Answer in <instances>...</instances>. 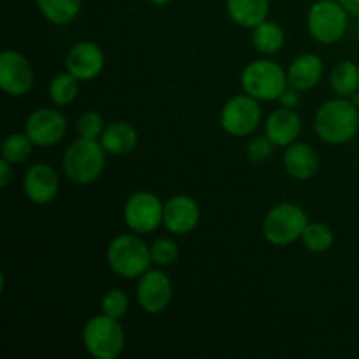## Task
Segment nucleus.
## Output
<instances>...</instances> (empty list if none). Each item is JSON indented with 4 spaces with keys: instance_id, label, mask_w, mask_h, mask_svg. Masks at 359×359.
<instances>
[{
    "instance_id": "32",
    "label": "nucleus",
    "mask_w": 359,
    "mask_h": 359,
    "mask_svg": "<svg viewBox=\"0 0 359 359\" xmlns=\"http://www.w3.org/2000/svg\"><path fill=\"white\" fill-rule=\"evenodd\" d=\"M14 177V170H13V163H9L7 160H0V186L2 188H7L11 184Z\"/></svg>"
},
{
    "instance_id": "3",
    "label": "nucleus",
    "mask_w": 359,
    "mask_h": 359,
    "mask_svg": "<svg viewBox=\"0 0 359 359\" xmlns=\"http://www.w3.org/2000/svg\"><path fill=\"white\" fill-rule=\"evenodd\" d=\"M241 86L244 93L259 102L279 100L287 88V74L273 60L259 58L244 67L241 74Z\"/></svg>"
},
{
    "instance_id": "14",
    "label": "nucleus",
    "mask_w": 359,
    "mask_h": 359,
    "mask_svg": "<svg viewBox=\"0 0 359 359\" xmlns=\"http://www.w3.org/2000/svg\"><path fill=\"white\" fill-rule=\"evenodd\" d=\"M23 191L30 202L48 205L58 196L60 179L55 168L46 163H35L25 172Z\"/></svg>"
},
{
    "instance_id": "33",
    "label": "nucleus",
    "mask_w": 359,
    "mask_h": 359,
    "mask_svg": "<svg viewBox=\"0 0 359 359\" xmlns=\"http://www.w3.org/2000/svg\"><path fill=\"white\" fill-rule=\"evenodd\" d=\"M339 2L346 7L347 13L359 18V0H339Z\"/></svg>"
},
{
    "instance_id": "28",
    "label": "nucleus",
    "mask_w": 359,
    "mask_h": 359,
    "mask_svg": "<svg viewBox=\"0 0 359 359\" xmlns=\"http://www.w3.org/2000/svg\"><path fill=\"white\" fill-rule=\"evenodd\" d=\"M151 259L156 266H170L179 258V245L172 238L160 237L149 245Z\"/></svg>"
},
{
    "instance_id": "16",
    "label": "nucleus",
    "mask_w": 359,
    "mask_h": 359,
    "mask_svg": "<svg viewBox=\"0 0 359 359\" xmlns=\"http://www.w3.org/2000/svg\"><path fill=\"white\" fill-rule=\"evenodd\" d=\"M265 133L276 147H287L297 142L302 133V118L294 109H276L266 118Z\"/></svg>"
},
{
    "instance_id": "17",
    "label": "nucleus",
    "mask_w": 359,
    "mask_h": 359,
    "mask_svg": "<svg viewBox=\"0 0 359 359\" xmlns=\"http://www.w3.org/2000/svg\"><path fill=\"white\" fill-rule=\"evenodd\" d=\"M323 72H325L323 60L318 55L305 53V55L297 56L287 67V86L294 88L300 93L311 91L323 79Z\"/></svg>"
},
{
    "instance_id": "18",
    "label": "nucleus",
    "mask_w": 359,
    "mask_h": 359,
    "mask_svg": "<svg viewBox=\"0 0 359 359\" xmlns=\"http://www.w3.org/2000/svg\"><path fill=\"white\" fill-rule=\"evenodd\" d=\"M283 163L287 174L297 181H309L319 170V156L314 147L298 140L286 147Z\"/></svg>"
},
{
    "instance_id": "7",
    "label": "nucleus",
    "mask_w": 359,
    "mask_h": 359,
    "mask_svg": "<svg viewBox=\"0 0 359 359\" xmlns=\"http://www.w3.org/2000/svg\"><path fill=\"white\" fill-rule=\"evenodd\" d=\"M349 13L339 0H318L309 9L307 28L319 44H335L346 35Z\"/></svg>"
},
{
    "instance_id": "35",
    "label": "nucleus",
    "mask_w": 359,
    "mask_h": 359,
    "mask_svg": "<svg viewBox=\"0 0 359 359\" xmlns=\"http://www.w3.org/2000/svg\"><path fill=\"white\" fill-rule=\"evenodd\" d=\"M351 100H353L354 105H358V107H359V91H356V93H354L353 97H351Z\"/></svg>"
},
{
    "instance_id": "9",
    "label": "nucleus",
    "mask_w": 359,
    "mask_h": 359,
    "mask_svg": "<svg viewBox=\"0 0 359 359\" xmlns=\"http://www.w3.org/2000/svg\"><path fill=\"white\" fill-rule=\"evenodd\" d=\"M165 203L151 191H137L125 203V223L133 233L147 235L163 224Z\"/></svg>"
},
{
    "instance_id": "6",
    "label": "nucleus",
    "mask_w": 359,
    "mask_h": 359,
    "mask_svg": "<svg viewBox=\"0 0 359 359\" xmlns=\"http://www.w3.org/2000/svg\"><path fill=\"white\" fill-rule=\"evenodd\" d=\"M83 342L95 359H118L125 351V332L119 319L100 314L88 319L83 330Z\"/></svg>"
},
{
    "instance_id": "5",
    "label": "nucleus",
    "mask_w": 359,
    "mask_h": 359,
    "mask_svg": "<svg viewBox=\"0 0 359 359\" xmlns=\"http://www.w3.org/2000/svg\"><path fill=\"white\" fill-rule=\"evenodd\" d=\"M309 224V216L300 205L283 202L273 205L263 219V237L277 248H284L300 241Z\"/></svg>"
},
{
    "instance_id": "15",
    "label": "nucleus",
    "mask_w": 359,
    "mask_h": 359,
    "mask_svg": "<svg viewBox=\"0 0 359 359\" xmlns=\"http://www.w3.org/2000/svg\"><path fill=\"white\" fill-rule=\"evenodd\" d=\"M200 207L191 196L175 195L165 202L163 226L174 235H188L198 226Z\"/></svg>"
},
{
    "instance_id": "30",
    "label": "nucleus",
    "mask_w": 359,
    "mask_h": 359,
    "mask_svg": "<svg viewBox=\"0 0 359 359\" xmlns=\"http://www.w3.org/2000/svg\"><path fill=\"white\" fill-rule=\"evenodd\" d=\"M273 149H276V144H273L265 133V135L252 137V139L249 140L245 154H248V158L252 163H263V161L272 158Z\"/></svg>"
},
{
    "instance_id": "12",
    "label": "nucleus",
    "mask_w": 359,
    "mask_h": 359,
    "mask_svg": "<svg viewBox=\"0 0 359 359\" xmlns=\"http://www.w3.org/2000/svg\"><path fill=\"white\" fill-rule=\"evenodd\" d=\"M25 133L37 147L56 146L67 133V119L58 109H37L25 121Z\"/></svg>"
},
{
    "instance_id": "26",
    "label": "nucleus",
    "mask_w": 359,
    "mask_h": 359,
    "mask_svg": "<svg viewBox=\"0 0 359 359\" xmlns=\"http://www.w3.org/2000/svg\"><path fill=\"white\" fill-rule=\"evenodd\" d=\"M35 144L32 142L30 137L27 133H13V135L6 137L2 144V158L9 163L18 165L27 161L32 156Z\"/></svg>"
},
{
    "instance_id": "25",
    "label": "nucleus",
    "mask_w": 359,
    "mask_h": 359,
    "mask_svg": "<svg viewBox=\"0 0 359 359\" xmlns=\"http://www.w3.org/2000/svg\"><path fill=\"white\" fill-rule=\"evenodd\" d=\"M300 241L304 242L307 251L316 252V255H323V252H328L333 248V244H335V235H333L332 228L326 226V224L309 223Z\"/></svg>"
},
{
    "instance_id": "34",
    "label": "nucleus",
    "mask_w": 359,
    "mask_h": 359,
    "mask_svg": "<svg viewBox=\"0 0 359 359\" xmlns=\"http://www.w3.org/2000/svg\"><path fill=\"white\" fill-rule=\"evenodd\" d=\"M151 4H154V6H165V4H170L172 0H149Z\"/></svg>"
},
{
    "instance_id": "19",
    "label": "nucleus",
    "mask_w": 359,
    "mask_h": 359,
    "mask_svg": "<svg viewBox=\"0 0 359 359\" xmlns=\"http://www.w3.org/2000/svg\"><path fill=\"white\" fill-rule=\"evenodd\" d=\"M100 144L105 153L112 156H125L130 154L139 144V133L135 126L126 121H114L105 126L100 137Z\"/></svg>"
},
{
    "instance_id": "29",
    "label": "nucleus",
    "mask_w": 359,
    "mask_h": 359,
    "mask_svg": "<svg viewBox=\"0 0 359 359\" xmlns=\"http://www.w3.org/2000/svg\"><path fill=\"white\" fill-rule=\"evenodd\" d=\"M128 294L123 290H111L102 298V314L109 316V318L121 321V318H125V314L128 312Z\"/></svg>"
},
{
    "instance_id": "1",
    "label": "nucleus",
    "mask_w": 359,
    "mask_h": 359,
    "mask_svg": "<svg viewBox=\"0 0 359 359\" xmlns=\"http://www.w3.org/2000/svg\"><path fill=\"white\" fill-rule=\"evenodd\" d=\"M314 130L319 139L332 146L351 142L359 130V107L351 98H332L316 112Z\"/></svg>"
},
{
    "instance_id": "2",
    "label": "nucleus",
    "mask_w": 359,
    "mask_h": 359,
    "mask_svg": "<svg viewBox=\"0 0 359 359\" xmlns=\"http://www.w3.org/2000/svg\"><path fill=\"white\" fill-rule=\"evenodd\" d=\"M105 149L100 140L77 139L63 154V172L74 184L88 186L97 181L105 168Z\"/></svg>"
},
{
    "instance_id": "4",
    "label": "nucleus",
    "mask_w": 359,
    "mask_h": 359,
    "mask_svg": "<svg viewBox=\"0 0 359 359\" xmlns=\"http://www.w3.org/2000/svg\"><path fill=\"white\" fill-rule=\"evenodd\" d=\"M107 263L123 279H139L153 265L151 249L139 233L118 235L107 248Z\"/></svg>"
},
{
    "instance_id": "24",
    "label": "nucleus",
    "mask_w": 359,
    "mask_h": 359,
    "mask_svg": "<svg viewBox=\"0 0 359 359\" xmlns=\"http://www.w3.org/2000/svg\"><path fill=\"white\" fill-rule=\"evenodd\" d=\"M79 83L81 81L77 77H74L70 72H62L56 74L51 79L48 88L49 100L53 102L58 107H65V105H70L79 95Z\"/></svg>"
},
{
    "instance_id": "11",
    "label": "nucleus",
    "mask_w": 359,
    "mask_h": 359,
    "mask_svg": "<svg viewBox=\"0 0 359 359\" xmlns=\"http://www.w3.org/2000/svg\"><path fill=\"white\" fill-rule=\"evenodd\" d=\"M174 287L172 280L163 270L149 269L139 277L137 284V302L147 314H160L170 305Z\"/></svg>"
},
{
    "instance_id": "31",
    "label": "nucleus",
    "mask_w": 359,
    "mask_h": 359,
    "mask_svg": "<svg viewBox=\"0 0 359 359\" xmlns=\"http://www.w3.org/2000/svg\"><path fill=\"white\" fill-rule=\"evenodd\" d=\"M279 102H280V105H283V107H286V109H297L298 105H300V102H302L300 91L294 90V88L287 86L286 90H284V93L280 95Z\"/></svg>"
},
{
    "instance_id": "20",
    "label": "nucleus",
    "mask_w": 359,
    "mask_h": 359,
    "mask_svg": "<svg viewBox=\"0 0 359 359\" xmlns=\"http://www.w3.org/2000/svg\"><path fill=\"white\" fill-rule=\"evenodd\" d=\"M230 20L242 28H255L269 18L270 0H226Z\"/></svg>"
},
{
    "instance_id": "21",
    "label": "nucleus",
    "mask_w": 359,
    "mask_h": 359,
    "mask_svg": "<svg viewBox=\"0 0 359 359\" xmlns=\"http://www.w3.org/2000/svg\"><path fill=\"white\" fill-rule=\"evenodd\" d=\"M284 30L273 21L265 20L258 27L252 28L251 42L256 51L263 56H273L284 48Z\"/></svg>"
},
{
    "instance_id": "27",
    "label": "nucleus",
    "mask_w": 359,
    "mask_h": 359,
    "mask_svg": "<svg viewBox=\"0 0 359 359\" xmlns=\"http://www.w3.org/2000/svg\"><path fill=\"white\" fill-rule=\"evenodd\" d=\"M105 121L104 116L97 111H88L84 114L79 116L76 123V130L77 135L81 139H88V140H100L102 133L105 130Z\"/></svg>"
},
{
    "instance_id": "13",
    "label": "nucleus",
    "mask_w": 359,
    "mask_h": 359,
    "mask_svg": "<svg viewBox=\"0 0 359 359\" xmlns=\"http://www.w3.org/2000/svg\"><path fill=\"white\" fill-rule=\"evenodd\" d=\"M105 67V55L98 44L91 41H81L70 48L65 60L67 72L79 81H93Z\"/></svg>"
},
{
    "instance_id": "22",
    "label": "nucleus",
    "mask_w": 359,
    "mask_h": 359,
    "mask_svg": "<svg viewBox=\"0 0 359 359\" xmlns=\"http://www.w3.org/2000/svg\"><path fill=\"white\" fill-rule=\"evenodd\" d=\"M42 16L53 25H69L79 16L83 0H35Z\"/></svg>"
},
{
    "instance_id": "10",
    "label": "nucleus",
    "mask_w": 359,
    "mask_h": 359,
    "mask_svg": "<svg viewBox=\"0 0 359 359\" xmlns=\"http://www.w3.org/2000/svg\"><path fill=\"white\" fill-rule=\"evenodd\" d=\"M35 74L23 53L6 49L0 55V88L9 97H25L34 88Z\"/></svg>"
},
{
    "instance_id": "8",
    "label": "nucleus",
    "mask_w": 359,
    "mask_h": 359,
    "mask_svg": "<svg viewBox=\"0 0 359 359\" xmlns=\"http://www.w3.org/2000/svg\"><path fill=\"white\" fill-rule=\"evenodd\" d=\"M262 105L259 100L248 93L231 97L223 105L219 114L221 128L231 137H248L255 132L262 121Z\"/></svg>"
},
{
    "instance_id": "23",
    "label": "nucleus",
    "mask_w": 359,
    "mask_h": 359,
    "mask_svg": "<svg viewBox=\"0 0 359 359\" xmlns=\"http://www.w3.org/2000/svg\"><path fill=\"white\" fill-rule=\"evenodd\" d=\"M330 84L337 97L351 98L359 91V67L351 60H342L332 69Z\"/></svg>"
}]
</instances>
